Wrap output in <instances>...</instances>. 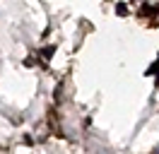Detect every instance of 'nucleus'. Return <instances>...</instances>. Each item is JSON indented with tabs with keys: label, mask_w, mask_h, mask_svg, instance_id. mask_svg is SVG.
<instances>
[{
	"label": "nucleus",
	"mask_w": 159,
	"mask_h": 154,
	"mask_svg": "<svg viewBox=\"0 0 159 154\" xmlns=\"http://www.w3.org/2000/svg\"><path fill=\"white\" fill-rule=\"evenodd\" d=\"M116 12H118V15H128V7H125V2H118V5H116Z\"/></svg>",
	"instance_id": "obj_1"
}]
</instances>
